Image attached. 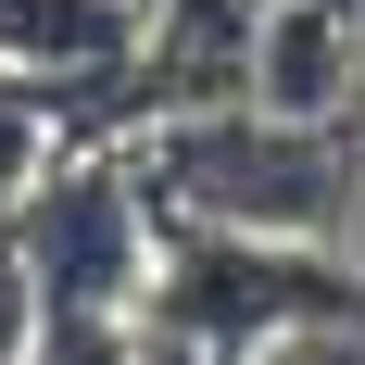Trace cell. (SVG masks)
I'll return each instance as SVG.
<instances>
[{
  "mask_svg": "<svg viewBox=\"0 0 365 365\" xmlns=\"http://www.w3.org/2000/svg\"><path fill=\"white\" fill-rule=\"evenodd\" d=\"M126 177L151 189L164 227L328 252L340 227H365V126H277V113L227 101V113H177V126L126 139Z\"/></svg>",
  "mask_w": 365,
  "mask_h": 365,
  "instance_id": "obj_1",
  "label": "cell"
},
{
  "mask_svg": "<svg viewBox=\"0 0 365 365\" xmlns=\"http://www.w3.org/2000/svg\"><path fill=\"white\" fill-rule=\"evenodd\" d=\"M63 164V139H51V101H38V76H0V227L26 215V189Z\"/></svg>",
  "mask_w": 365,
  "mask_h": 365,
  "instance_id": "obj_6",
  "label": "cell"
},
{
  "mask_svg": "<svg viewBox=\"0 0 365 365\" xmlns=\"http://www.w3.org/2000/svg\"><path fill=\"white\" fill-rule=\"evenodd\" d=\"M340 13H365V0H340Z\"/></svg>",
  "mask_w": 365,
  "mask_h": 365,
  "instance_id": "obj_9",
  "label": "cell"
},
{
  "mask_svg": "<svg viewBox=\"0 0 365 365\" xmlns=\"http://www.w3.org/2000/svg\"><path fill=\"white\" fill-rule=\"evenodd\" d=\"M38 302L51 315H151V264H164V215L126 177V151H63L13 215Z\"/></svg>",
  "mask_w": 365,
  "mask_h": 365,
  "instance_id": "obj_3",
  "label": "cell"
},
{
  "mask_svg": "<svg viewBox=\"0 0 365 365\" xmlns=\"http://www.w3.org/2000/svg\"><path fill=\"white\" fill-rule=\"evenodd\" d=\"M264 13H277V0H151V13H139V88H151V126L252 101Z\"/></svg>",
  "mask_w": 365,
  "mask_h": 365,
  "instance_id": "obj_4",
  "label": "cell"
},
{
  "mask_svg": "<svg viewBox=\"0 0 365 365\" xmlns=\"http://www.w3.org/2000/svg\"><path fill=\"white\" fill-rule=\"evenodd\" d=\"M252 365H365V340L353 328H290V340H264Z\"/></svg>",
  "mask_w": 365,
  "mask_h": 365,
  "instance_id": "obj_8",
  "label": "cell"
},
{
  "mask_svg": "<svg viewBox=\"0 0 365 365\" xmlns=\"http://www.w3.org/2000/svg\"><path fill=\"white\" fill-rule=\"evenodd\" d=\"M38 340H51V302H38L26 252H13V227H0V365H38Z\"/></svg>",
  "mask_w": 365,
  "mask_h": 365,
  "instance_id": "obj_7",
  "label": "cell"
},
{
  "mask_svg": "<svg viewBox=\"0 0 365 365\" xmlns=\"http://www.w3.org/2000/svg\"><path fill=\"white\" fill-rule=\"evenodd\" d=\"M353 315H365V264H340V252L227 240V227H164V264H151V315L139 328L189 340V353H215V365H252L264 340L353 328Z\"/></svg>",
  "mask_w": 365,
  "mask_h": 365,
  "instance_id": "obj_2",
  "label": "cell"
},
{
  "mask_svg": "<svg viewBox=\"0 0 365 365\" xmlns=\"http://www.w3.org/2000/svg\"><path fill=\"white\" fill-rule=\"evenodd\" d=\"M139 63V0H0V76L88 88Z\"/></svg>",
  "mask_w": 365,
  "mask_h": 365,
  "instance_id": "obj_5",
  "label": "cell"
}]
</instances>
